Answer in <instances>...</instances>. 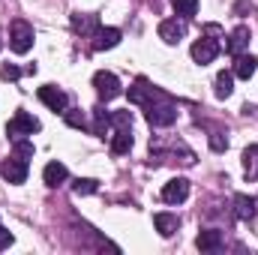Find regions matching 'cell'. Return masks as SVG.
Listing matches in <instances>:
<instances>
[{
  "label": "cell",
  "mask_w": 258,
  "mask_h": 255,
  "mask_svg": "<svg viewBox=\"0 0 258 255\" xmlns=\"http://www.w3.org/2000/svg\"><path fill=\"white\" fill-rule=\"evenodd\" d=\"M129 102L144 105L147 123L156 126V129L171 126V123L177 120V105H174V99H171L168 93H162L159 87H153L150 81H144V78H138V81L129 87Z\"/></svg>",
  "instance_id": "obj_1"
},
{
  "label": "cell",
  "mask_w": 258,
  "mask_h": 255,
  "mask_svg": "<svg viewBox=\"0 0 258 255\" xmlns=\"http://www.w3.org/2000/svg\"><path fill=\"white\" fill-rule=\"evenodd\" d=\"M9 48L15 54H27L33 48V27L27 21H21V18L12 21V27H9Z\"/></svg>",
  "instance_id": "obj_2"
},
{
  "label": "cell",
  "mask_w": 258,
  "mask_h": 255,
  "mask_svg": "<svg viewBox=\"0 0 258 255\" xmlns=\"http://www.w3.org/2000/svg\"><path fill=\"white\" fill-rule=\"evenodd\" d=\"M33 132H39V120H36L33 114H27V111H15L12 120L6 123V135H9L12 141H18V138H24V135H33Z\"/></svg>",
  "instance_id": "obj_3"
},
{
  "label": "cell",
  "mask_w": 258,
  "mask_h": 255,
  "mask_svg": "<svg viewBox=\"0 0 258 255\" xmlns=\"http://www.w3.org/2000/svg\"><path fill=\"white\" fill-rule=\"evenodd\" d=\"M93 87H96V96H99L102 102H108V99L120 96V78H117L114 72L99 69V72L93 75Z\"/></svg>",
  "instance_id": "obj_4"
},
{
  "label": "cell",
  "mask_w": 258,
  "mask_h": 255,
  "mask_svg": "<svg viewBox=\"0 0 258 255\" xmlns=\"http://www.w3.org/2000/svg\"><path fill=\"white\" fill-rule=\"evenodd\" d=\"M0 174H3V180L6 183H12V186H18V183H24L27 180V159H21V156H9V159H3L0 162Z\"/></svg>",
  "instance_id": "obj_5"
},
{
  "label": "cell",
  "mask_w": 258,
  "mask_h": 255,
  "mask_svg": "<svg viewBox=\"0 0 258 255\" xmlns=\"http://www.w3.org/2000/svg\"><path fill=\"white\" fill-rule=\"evenodd\" d=\"M39 102H42V105H48L54 114H57V111L63 114L66 108H69V96H66L60 87H54V84H45V87H39Z\"/></svg>",
  "instance_id": "obj_6"
},
{
  "label": "cell",
  "mask_w": 258,
  "mask_h": 255,
  "mask_svg": "<svg viewBox=\"0 0 258 255\" xmlns=\"http://www.w3.org/2000/svg\"><path fill=\"white\" fill-rule=\"evenodd\" d=\"M183 36H186V18H165V21L159 24V39H162V42L177 45Z\"/></svg>",
  "instance_id": "obj_7"
},
{
  "label": "cell",
  "mask_w": 258,
  "mask_h": 255,
  "mask_svg": "<svg viewBox=\"0 0 258 255\" xmlns=\"http://www.w3.org/2000/svg\"><path fill=\"white\" fill-rule=\"evenodd\" d=\"M216 57H219V42H216V39L201 36V39L192 45V60H195V63L207 66V63H213Z\"/></svg>",
  "instance_id": "obj_8"
},
{
  "label": "cell",
  "mask_w": 258,
  "mask_h": 255,
  "mask_svg": "<svg viewBox=\"0 0 258 255\" xmlns=\"http://www.w3.org/2000/svg\"><path fill=\"white\" fill-rule=\"evenodd\" d=\"M186 195H189V180L186 177H174L162 186V201H168V204H180V201H186Z\"/></svg>",
  "instance_id": "obj_9"
},
{
  "label": "cell",
  "mask_w": 258,
  "mask_h": 255,
  "mask_svg": "<svg viewBox=\"0 0 258 255\" xmlns=\"http://www.w3.org/2000/svg\"><path fill=\"white\" fill-rule=\"evenodd\" d=\"M99 27H102V24H99L96 15H84V12H75V15H72V30L81 33L84 39H93V33H96Z\"/></svg>",
  "instance_id": "obj_10"
},
{
  "label": "cell",
  "mask_w": 258,
  "mask_h": 255,
  "mask_svg": "<svg viewBox=\"0 0 258 255\" xmlns=\"http://www.w3.org/2000/svg\"><path fill=\"white\" fill-rule=\"evenodd\" d=\"M222 243H225V237H222L219 228H204V231L195 237V246H198L201 252H216V249H222Z\"/></svg>",
  "instance_id": "obj_11"
},
{
  "label": "cell",
  "mask_w": 258,
  "mask_h": 255,
  "mask_svg": "<svg viewBox=\"0 0 258 255\" xmlns=\"http://www.w3.org/2000/svg\"><path fill=\"white\" fill-rule=\"evenodd\" d=\"M249 39H252L249 27H246V24H240V27H234V33L228 36V42H225V51L237 57V54H243V48L249 45Z\"/></svg>",
  "instance_id": "obj_12"
},
{
  "label": "cell",
  "mask_w": 258,
  "mask_h": 255,
  "mask_svg": "<svg viewBox=\"0 0 258 255\" xmlns=\"http://www.w3.org/2000/svg\"><path fill=\"white\" fill-rule=\"evenodd\" d=\"M120 42V30L117 27H99L96 33H93V48L96 51H108V48H114Z\"/></svg>",
  "instance_id": "obj_13"
},
{
  "label": "cell",
  "mask_w": 258,
  "mask_h": 255,
  "mask_svg": "<svg viewBox=\"0 0 258 255\" xmlns=\"http://www.w3.org/2000/svg\"><path fill=\"white\" fill-rule=\"evenodd\" d=\"M66 177H69V171H66L63 162H48L45 171H42V180H45V186H51V189H57L60 183H66Z\"/></svg>",
  "instance_id": "obj_14"
},
{
  "label": "cell",
  "mask_w": 258,
  "mask_h": 255,
  "mask_svg": "<svg viewBox=\"0 0 258 255\" xmlns=\"http://www.w3.org/2000/svg\"><path fill=\"white\" fill-rule=\"evenodd\" d=\"M255 69H258V60L252 54H237V57H234V75H237V78H246V81H249V78L255 75Z\"/></svg>",
  "instance_id": "obj_15"
},
{
  "label": "cell",
  "mask_w": 258,
  "mask_h": 255,
  "mask_svg": "<svg viewBox=\"0 0 258 255\" xmlns=\"http://www.w3.org/2000/svg\"><path fill=\"white\" fill-rule=\"evenodd\" d=\"M153 222H156V231H159L162 237H171V234L180 228V219H177L174 213H156Z\"/></svg>",
  "instance_id": "obj_16"
},
{
  "label": "cell",
  "mask_w": 258,
  "mask_h": 255,
  "mask_svg": "<svg viewBox=\"0 0 258 255\" xmlns=\"http://www.w3.org/2000/svg\"><path fill=\"white\" fill-rule=\"evenodd\" d=\"M132 150V129H117L114 138H111V153L114 156H123Z\"/></svg>",
  "instance_id": "obj_17"
},
{
  "label": "cell",
  "mask_w": 258,
  "mask_h": 255,
  "mask_svg": "<svg viewBox=\"0 0 258 255\" xmlns=\"http://www.w3.org/2000/svg\"><path fill=\"white\" fill-rule=\"evenodd\" d=\"M234 216L237 219H255V201L249 195H234Z\"/></svg>",
  "instance_id": "obj_18"
},
{
  "label": "cell",
  "mask_w": 258,
  "mask_h": 255,
  "mask_svg": "<svg viewBox=\"0 0 258 255\" xmlns=\"http://www.w3.org/2000/svg\"><path fill=\"white\" fill-rule=\"evenodd\" d=\"M243 171L249 180H258V144H249L243 150Z\"/></svg>",
  "instance_id": "obj_19"
},
{
  "label": "cell",
  "mask_w": 258,
  "mask_h": 255,
  "mask_svg": "<svg viewBox=\"0 0 258 255\" xmlns=\"http://www.w3.org/2000/svg\"><path fill=\"white\" fill-rule=\"evenodd\" d=\"M111 126V114L99 105V108H93V126H90V132L93 135H99V138H105V129Z\"/></svg>",
  "instance_id": "obj_20"
},
{
  "label": "cell",
  "mask_w": 258,
  "mask_h": 255,
  "mask_svg": "<svg viewBox=\"0 0 258 255\" xmlns=\"http://www.w3.org/2000/svg\"><path fill=\"white\" fill-rule=\"evenodd\" d=\"M231 90H234V75H231V72H219V75H216V96H219V99H228Z\"/></svg>",
  "instance_id": "obj_21"
},
{
  "label": "cell",
  "mask_w": 258,
  "mask_h": 255,
  "mask_svg": "<svg viewBox=\"0 0 258 255\" xmlns=\"http://www.w3.org/2000/svg\"><path fill=\"white\" fill-rule=\"evenodd\" d=\"M171 3H174V12L180 18H192L198 12V0H171Z\"/></svg>",
  "instance_id": "obj_22"
},
{
  "label": "cell",
  "mask_w": 258,
  "mask_h": 255,
  "mask_svg": "<svg viewBox=\"0 0 258 255\" xmlns=\"http://www.w3.org/2000/svg\"><path fill=\"white\" fill-rule=\"evenodd\" d=\"M96 189H99V183L90 180V177H78V180L72 183V192H75V195H93Z\"/></svg>",
  "instance_id": "obj_23"
},
{
  "label": "cell",
  "mask_w": 258,
  "mask_h": 255,
  "mask_svg": "<svg viewBox=\"0 0 258 255\" xmlns=\"http://www.w3.org/2000/svg\"><path fill=\"white\" fill-rule=\"evenodd\" d=\"M111 126L114 129H132V111H129V108L111 111Z\"/></svg>",
  "instance_id": "obj_24"
},
{
  "label": "cell",
  "mask_w": 258,
  "mask_h": 255,
  "mask_svg": "<svg viewBox=\"0 0 258 255\" xmlns=\"http://www.w3.org/2000/svg\"><path fill=\"white\" fill-rule=\"evenodd\" d=\"M63 117H66V123H69L72 129H90L87 117H84V114H78V111H63Z\"/></svg>",
  "instance_id": "obj_25"
},
{
  "label": "cell",
  "mask_w": 258,
  "mask_h": 255,
  "mask_svg": "<svg viewBox=\"0 0 258 255\" xmlns=\"http://www.w3.org/2000/svg\"><path fill=\"white\" fill-rule=\"evenodd\" d=\"M15 156H21V159H33V144L24 141V138H18V141H15Z\"/></svg>",
  "instance_id": "obj_26"
},
{
  "label": "cell",
  "mask_w": 258,
  "mask_h": 255,
  "mask_svg": "<svg viewBox=\"0 0 258 255\" xmlns=\"http://www.w3.org/2000/svg\"><path fill=\"white\" fill-rule=\"evenodd\" d=\"M0 78H3V81H18V78H21V69H18V66H0Z\"/></svg>",
  "instance_id": "obj_27"
},
{
  "label": "cell",
  "mask_w": 258,
  "mask_h": 255,
  "mask_svg": "<svg viewBox=\"0 0 258 255\" xmlns=\"http://www.w3.org/2000/svg\"><path fill=\"white\" fill-rule=\"evenodd\" d=\"M210 147L213 150H225L228 147V138H222V132H210Z\"/></svg>",
  "instance_id": "obj_28"
},
{
  "label": "cell",
  "mask_w": 258,
  "mask_h": 255,
  "mask_svg": "<svg viewBox=\"0 0 258 255\" xmlns=\"http://www.w3.org/2000/svg\"><path fill=\"white\" fill-rule=\"evenodd\" d=\"M12 240H15V237H12V231H6V228L0 225V252H3V249H9V246H12Z\"/></svg>",
  "instance_id": "obj_29"
},
{
  "label": "cell",
  "mask_w": 258,
  "mask_h": 255,
  "mask_svg": "<svg viewBox=\"0 0 258 255\" xmlns=\"http://www.w3.org/2000/svg\"><path fill=\"white\" fill-rule=\"evenodd\" d=\"M0 48H3V39H0Z\"/></svg>",
  "instance_id": "obj_30"
}]
</instances>
